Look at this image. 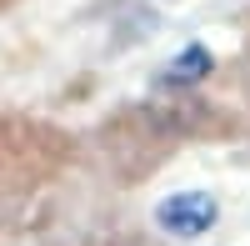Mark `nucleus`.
I'll use <instances>...</instances> for the list:
<instances>
[{
	"instance_id": "obj_1",
	"label": "nucleus",
	"mask_w": 250,
	"mask_h": 246,
	"mask_svg": "<svg viewBox=\"0 0 250 246\" xmlns=\"http://www.w3.org/2000/svg\"><path fill=\"white\" fill-rule=\"evenodd\" d=\"M215 221H220V206H215L210 191H175V196H165L155 206V226L170 231V236H180V241L205 236Z\"/></svg>"
},
{
	"instance_id": "obj_2",
	"label": "nucleus",
	"mask_w": 250,
	"mask_h": 246,
	"mask_svg": "<svg viewBox=\"0 0 250 246\" xmlns=\"http://www.w3.org/2000/svg\"><path fill=\"white\" fill-rule=\"evenodd\" d=\"M200 75H210V50H205V46H190L170 71H165L170 86H190V80H200Z\"/></svg>"
}]
</instances>
